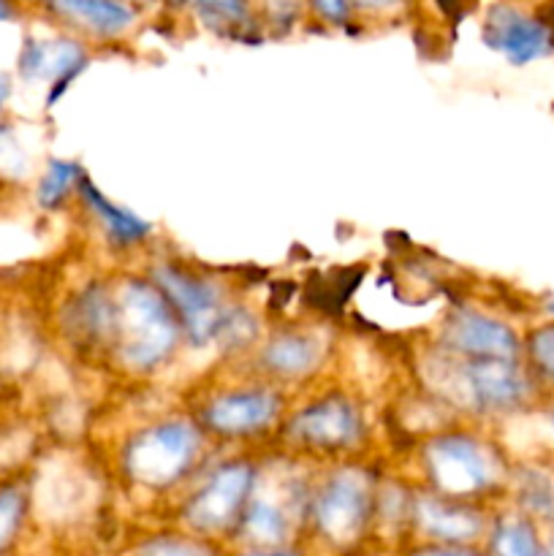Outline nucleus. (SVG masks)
<instances>
[{
	"instance_id": "412c9836",
	"label": "nucleus",
	"mask_w": 554,
	"mask_h": 556,
	"mask_svg": "<svg viewBox=\"0 0 554 556\" xmlns=\"http://www.w3.org/2000/svg\"><path fill=\"white\" fill-rule=\"evenodd\" d=\"M489 552H498L505 556H536L543 552L541 538H538L536 521L519 508L500 514L489 525Z\"/></svg>"
},
{
	"instance_id": "6e6552de",
	"label": "nucleus",
	"mask_w": 554,
	"mask_h": 556,
	"mask_svg": "<svg viewBox=\"0 0 554 556\" xmlns=\"http://www.w3.org/2000/svg\"><path fill=\"white\" fill-rule=\"evenodd\" d=\"M367 421L362 407L345 394H326L293 413L288 421V438L307 451L342 454L362 445Z\"/></svg>"
},
{
	"instance_id": "7c9ffc66",
	"label": "nucleus",
	"mask_w": 554,
	"mask_h": 556,
	"mask_svg": "<svg viewBox=\"0 0 554 556\" xmlns=\"http://www.w3.org/2000/svg\"><path fill=\"white\" fill-rule=\"evenodd\" d=\"M168 5H174V9H182V5H190L193 0H166Z\"/></svg>"
},
{
	"instance_id": "c756f323",
	"label": "nucleus",
	"mask_w": 554,
	"mask_h": 556,
	"mask_svg": "<svg viewBox=\"0 0 554 556\" xmlns=\"http://www.w3.org/2000/svg\"><path fill=\"white\" fill-rule=\"evenodd\" d=\"M5 96H9V79H3V76H0V103L5 101Z\"/></svg>"
},
{
	"instance_id": "f257e3e1",
	"label": "nucleus",
	"mask_w": 554,
	"mask_h": 556,
	"mask_svg": "<svg viewBox=\"0 0 554 556\" xmlns=\"http://www.w3.org/2000/svg\"><path fill=\"white\" fill-rule=\"evenodd\" d=\"M182 334L177 313L152 280L128 277L114 291L112 348L128 369L152 372L166 364Z\"/></svg>"
},
{
	"instance_id": "bb28decb",
	"label": "nucleus",
	"mask_w": 554,
	"mask_h": 556,
	"mask_svg": "<svg viewBox=\"0 0 554 556\" xmlns=\"http://www.w3.org/2000/svg\"><path fill=\"white\" fill-rule=\"evenodd\" d=\"M356 11H367V14H394L400 11L407 0H351Z\"/></svg>"
},
{
	"instance_id": "9d476101",
	"label": "nucleus",
	"mask_w": 554,
	"mask_h": 556,
	"mask_svg": "<svg viewBox=\"0 0 554 556\" xmlns=\"http://www.w3.org/2000/svg\"><path fill=\"white\" fill-rule=\"evenodd\" d=\"M411 519L416 521L424 538L443 543V546H427L424 552H467L465 543L487 538L489 532L483 510H478L467 500L449 497V494H440L435 489L429 494H418Z\"/></svg>"
},
{
	"instance_id": "f3484780",
	"label": "nucleus",
	"mask_w": 554,
	"mask_h": 556,
	"mask_svg": "<svg viewBox=\"0 0 554 556\" xmlns=\"http://www.w3.org/2000/svg\"><path fill=\"white\" fill-rule=\"evenodd\" d=\"M76 190H79L81 201H85L87 210L92 212V217L101 223L103 233H106V239L114 244V248L119 250L136 248V244H141L152 233L150 223H144L139 215L125 210V206L112 204V201H109L106 195H103L87 177L79 179Z\"/></svg>"
},
{
	"instance_id": "2f4dec72",
	"label": "nucleus",
	"mask_w": 554,
	"mask_h": 556,
	"mask_svg": "<svg viewBox=\"0 0 554 556\" xmlns=\"http://www.w3.org/2000/svg\"><path fill=\"white\" fill-rule=\"evenodd\" d=\"M549 427H552V432H554V410L549 413Z\"/></svg>"
},
{
	"instance_id": "a878e982",
	"label": "nucleus",
	"mask_w": 554,
	"mask_h": 556,
	"mask_svg": "<svg viewBox=\"0 0 554 556\" xmlns=\"http://www.w3.org/2000/svg\"><path fill=\"white\" fill-rule=\"evenodd\" d=\"M182 535L174 538H158V541H150L141 546V552L150 554H201V552H212V546L201 541H179Z\"/></svg>"
},
{
	"instance_id": "393cba45",
	"label": "nucleus",
	"mask_w": 554,
	"mask_h": 556,
	"mask_svg": "<svg viewBox=\"0 0 554 556\" xmlns=\"http://www.w3.org/2000/svg\"><path fill=\"white\" fill-rule=\"evenodd\" d=\"M304 3L313 9V14L318 20H324L326 25L335 27H345L353 16V3L351 0H304Z\"/></svg>"
},
{
	"instance_id": "39448f33",
	"label": "nucleus",
	"mask_w": 554,
	"mask_h": 556,
	"mask_svg": "<svg viewBox=\"0 0 554 556\" xmlns=\"http://www.w3.org/2000/svg\"><path fill=\"white\" fill-rule=\"evenodd\" d=\"M152 282L168 299L179 324H182L185 337L193 345L217 342V334H221L228 313L234 309L226 304L221 282L182 264H168V261L152 269Z\"/></svg>"
},
{
	"instance_id": "b1692460",
	"label": "nucleus",
	"mask_w": 554,
	"mask_h": 556,
	"mask_svg": "<svg viewBox=\"0 0 554 556\" xmlns=\"http://www.w3.org/2000/svg\"><path fill=\"white\" fill-rule=\"evenodd\" d=\"M22 516H25V494L14 486L0 489V548L14 541Z\"/></svg>"
},
{
	"instance_id": "aec40b11",
	"label": "nucleus",
	"mask_w": 554,
	"mask_h": 556,
	"mask_svg": "<svg viewBox=\"0 0 554 556\" xmlns=\"http://www.w3.org/2000/svg\"><path fill=\"white\" fill-rule=\"evenodd\" d=\"M201 25L217 38H244L255 27L253 0H193Z\"/></svg>"
},
{
	"instance_id": "dca6fc26",
	"label": "nucleus",
	"mask_w": 554,
	"mask_h": 556,
	"mask_svg": "<svg viewBox=\"0 0 554 556\" xmlns=\"http://www.w3.org/2000/svg\"><path fill=\"white\" fill-rule=\"evenodd\" d=\"M60 20L96 38H119L136 25V9L128 0H47Z\"/></svg>"
},
{
	"instance_id": "cd10ccee",
	"label": "nucleus",
	"mask_w": 554,
	"mask_h": 556,
	"mask_svg": "<svg viewBox=\"0 0 554 556\" xmlns=\"http://www.w3.org/2000/svg\"><path fill=\"white\" fill-rule=\"evenodd\" d=\"M470 3H476V0H438L440 9H443L445 14H454V16H465V11L470 9Z\"/></svg>"
},
{
	"instance_id": "c85d7f7f",
	"label": "nucleus",
	"mask_w": 554,
	"mask_h": 556,
	"mask_svg": "<svg viewBox=\"0 0 554 556\" xmlns=\"http://www.w3.org/2000/svg\"><path fill=\"white\" fill-rule=\"evenodd\" d=\"M16 16V0H0V22L14 20Z\"/></svg>"
},
{
	"instance_id": "2eb2a0df",
	"label": "nucleus",
	"mask_w": 554,
	"mask_h": 556,
	"mask_svg": "<svg viewBox=\"0 0 554 556\" xmlns=\"http://www.w3.org/2000/svg\"><path fill=\"white\" fill-rule=\"evenodd\" d=\"M87 65V49L74 38H52V41H30L22 52V76L25 79L52 81L54 92H63L68 81Z\"/></svg>"
},
{
	"instance_id": "f8f14e48",
	"label": "nucleus",
	"mask_w": 554,
	"mask_h": 556,
	"mask_svg": "<svg viewBox=\"0 0 554 556\" xmlns=\"http://www.w3.org/2000/svg\"><path fill=\"white\" fill-rule=\"evenodd\" d=\"M440 348L465 358H521L525 342L505 320L462 307L445 318Z\"/></svg>"
},
{
	"instance_id": "7ed1b4c3",
	"label": "nucleus",
	"mask_w": 554,
	"mask_h": 556,
	"mask_svg": "<svg viewBox=\"0 0 554 556\" xmlns=\"http://www.w3.org/2000/svg\"><path fill=\"white\" fill-rule=\"evenodd\" d=\"M204 451L201 427L190 418H166L139 429L123 448V472L136 486L166 492L196 467Z\"/></svg>"
},
{
	"instance_id": "6ab92c4d",
	"label": "nucleus",
	"mask_w": 554,
	"mask_h": 556,
	"mask_svg": "<svg viewBox=\"0 0 554 556\" xmlns=\"http://www.w3.org/2000/svg\"><path fill=\"white\" fill-rule=\"evenodd\" d=\"M514 500L521 514L541 525H554V472L532 465L514 472Z\"/></svg>"
},
{
	"instance_id": "5701e85b",
	"label": "nucleus",
	"mask_w": 554,
	"mask_h": 556,
	"mask_svg": "<svg viewBox=\"0 0 554 556\" xmlns=\"http://www.w3.org/2000/svg\"><path fill=\"white\" fill-rule=\"evenodd\" d=\"M527 353V367L536 375V380L541 386H554V320L538 326L527 334L525 342Z\"/></svg>"
},
{
	"instance_id": "20e7f679",
	"label": "nucleus",
	"mask_w": 554,
	"mask_h": 556,
	"mask_svg": "<svg viewBox=\"0 0 554 556\" xmlns=\"http://www.w3.org/2000/svg\"><path fill=\"white\" fill-rule=\"evenodd\" d=\"M424 467L435 492L473 500L508 481V465L498 445L470 432L435 434L424 445Z\"/></svg>"
},
{
	"instance_id": "9b49d317",
	"label": "nucleus",
	"mask_w": 554,
	"mask_h": 556,
	"mask_svg": "<svg viewBox=\"0 0 554 556\" xmlns=\"http://www.w3.org/2000/svg\"><path fill=\"white\" fill-rule=\"evenodd\" d=\"M483 41L508 63L527 65L552 52L554 30L541 16L527 14L519 5L494 3L483 16Z\"/></svg>"
},
{
	"instance_id": "4468645a",
	"label": "nucleus",
	"mask_w": 554,
	"mask_h": 556,
	"mask_svg": "<svg viewBox=\"0 0 554 556\" xmlns=\"http://www.w3.org/2000/svg\"><path fill=\"white\" fill-rule=\"evenodd\" d=\"M320 358H324V342L299 329L277 331L259 353L261 369L277 380L307 378L320 367Z\"/></svg>"
},
{
	"instance_id": "ddd939ff",
	"label": "nucleus",
	"mask_w": 554,
	"mask_h": 556,
	"mask_svg": "<svg viewBox=\"0 0 554 556\" xmlns=\"http://www.w3.org/2000/svg\"><path fill=\"white\" fill-rule=\"evenodd\" d=\"M288 492H269V489L259 486V478H255L253 494H250L248 505L242 510V519L237 525V535L242 541H248L255 552H288V541H291L293 532V510L297 505H291L286 500Z\"/></svg>"
},
{
	"instance_id": "a211bd4d",
	"label": "nucleus",
	"mask_w": 554,
	"mask_h": 556,
	"mask_svg": "<svg viewBox=\"0 0 554 556\" xmlns=\"http://www.w3.org/2000/svg\"><path fill=\"white\" fill-rule=\"evenodd\" d=\"M71 326L79 340L90 345H109L114 340V293L103 286H90L71 307Z\"/></svg>"
},
{
	"instance_id": "f03ea898",
	"label": "nucleus",
	"mask_w": 554,
	"mask_h": 556,
	"mask_svg": "<svg viewBox=\"0 0 554 556\" xmlns=\"http://www.w3.org/2000/svg\"><path fill=\"white\" fill-rule=\"evenodd\" d=\"M438 394L476 416H508L525 410L538 394V380L519 358H465L443 351L438 364Z\"/></svg>"
},
{
	"instance_id": "4be33fe9",
	"label": "nucleus",
	"mask_w": 554,
	"mask_h": 556,
	"mask_svg": "<svg viewBox=\"0 0 554 556\" xmlns=\"http://www.w3.org/2000/svg\"><path fill=\"white\" fill-rule=\"evenodd\" d=\"M85 177L79 168V163H71V161H52L49 168L43 172L41 182H38V204L43 210H54V206L63 204L68 199L71 190H76L79 179Z\"/></svg>"
},
{
	"instance_id": "0eeeda50",
	"label": "nucleus",
	"mask_w": 554,
	"mask_h": 556,
	"mask_svg": "<svg viewBox=\"0 0 554 556\" xmlns=\"http://www.w3.org/2000/svg\"><path fill=\"white\" fill-rule=\"evenodd\" d=\"M375 486L358 467H340L320 481L310 503V519L324 541L345 546L362 538L375 505Z\"/></svg>"
},
{
	"instance_id": "423d86ee",
	"label": "nucleus",
	"mask_w": 554,
	"mask_h": 556,
	"mask_svg": "<svg viewBox=\"0 0 554 556\" xmlns=\"http://www.w3.org/2000/svg\"><path fill=\"white\" fill-rule=\"evenodd\" d=\"M259 467L248 459L223 462L204 483L190 494L182 508V521L196 538L223 535L237 530L242 510L253 494Z\"/></svg>"
},
{
	"instance_id": "473e14b6",
	"label": "nucleus",
	"mask_w": 554,
	"mask_h": 556,
	"mask_svg": "<svg viewBox=\"0 0 554 556\" xmlns=\"http://www.w3.org/2000/svg\"><path fill=\"white\" fill-rule=\"evenodd\" d=\"M546 309H549V313L554 315V302H549V304H546Z\"/></svg>"
},
{
	"instance_id": "1a4fd4ad",
	"label": "nucleus",
	"mask_w": 554,
	"mask_h": 556,
	"mask_svg": "<svg viewBox=\"0 0 554 556\" xmlns=\"http://www.w3.org/2000/svg\"><path fill=\"white\" fill-rule=\"evenodd\" d=\"M280 413L282 396L269 386H234L201 407V424L217 438L242 440L269 432Z\"/></svg>"
}]
</instances>
